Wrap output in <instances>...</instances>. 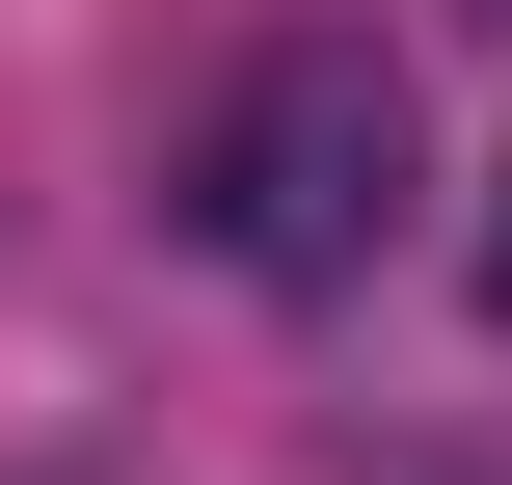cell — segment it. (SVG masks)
I'll return each mask as SVG.
<instances>
[{"mask_svg":"<svg viewBox=\"0 0 512 485\" xmlns=\"http://www.w3.org/2000/svg\"><path fill=\"white\" fill-rule=\"evenodd\" d=\"M189 216H216V270H270V297L378 270V216H405V54H378V27H270V54L216 81V135H189Z\"/></svg>","mask_w":512,"mask_h":485,"instance_id":"obj_1","label":"cell"},{"mask_svg":"<svg viewBox=\"0 0 512 485\" xmlns=\"http://www.w3.org/2000/svg\"><path fill=\"white\" fill-rule=\"evenodd\" d=\"M486 324H512V216H486Z\"/></svg>","mask_w":512,"mask_h":485,"instance_id":"obj_2","label":"cell"},{"mask_svg":"<svg viewBox=\"0 0 512 485\" xmlns=\"http://www.w3.org/2000/svg\"><path fill=\"white\" fill-rule=\"evenodd\" d=\"M405 485H486V459H405Z\"/></svg>","mask_w":512,"mask_h":485,"instance_id":"obj_3","label":"cell"}]
</instances>
